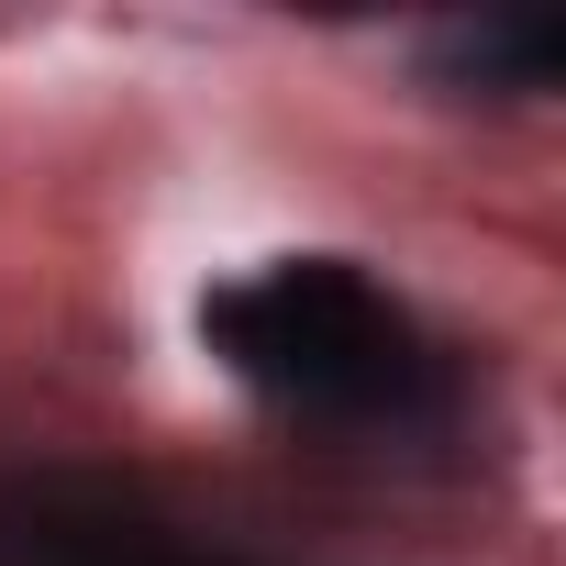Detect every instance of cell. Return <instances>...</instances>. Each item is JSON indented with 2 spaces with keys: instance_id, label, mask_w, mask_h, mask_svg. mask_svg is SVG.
<instances>
[{
  "instance_id": "1",
  "label": "cell",
  "mask_w": 566,
  "mask_h": 566,
  "mask_svg": "<svg viewBox=\"0 0 566 566\" xmlns=\"http://www.w3.org/2000/svg\"><path fill=\"white\" fill-rule=\"evenodd\" d=\"M200 356L290 433L334 444H433L467 422L455 345L389 290L367 255L290 244L200 290Z\"/></svg>"
},
{
  "instance_id": "2",
  "label": "cell",
  "mask_w": 566,
  "mask_h": 566,
  "mask_svg": "<svg viewBox=\"0 0 566 566\" xmlns=\"http://www.w3.org/2000/svg\"><path fill=\"white\" fill-rule=\"evenodd\" d=\"M0 566H244V555H222V544H200V533H178L112 489L45 478V489L0 500Z\"/></svg>"
},
{
  "instance_id": "3",
  "label": "cell",
  "mask_w": 566,
  "mask_h": 566,
  "mask_svg": "<svg viewBox=\"0 0 566 566\" xmlns=\"http://www.w3.org/2000/svg\"><path fill=\"white\" fill-rule=\"evenodd\" d=\"M555 56H566V23L555 12H478V23L422 34V67L455 101H544L555 90Z\"/></svg>"
}]
</instances>
